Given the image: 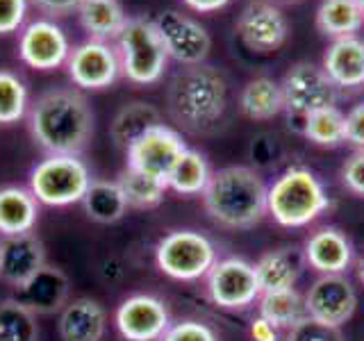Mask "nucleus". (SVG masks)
Segmentation results:
<instances>
[{
    "instance_id": "nucleus-1",
    "label": "nucleus",
    "mask_w": 364,
    "mask_h": 341,
    "mask_svg": "<svg viewBox=\"0 0 364 341\" xmlns=\"http://www.w3.org/2000/svg\"><path fill=\"white\" fill-rule=\"evenodd\" d=\"M30 132L48 155H80L94 134V112L80 91L57 87L34 100Z\"/></svg>"
},
{
    "instance_id": "nucleus-2",
    "label": "nucleus",
    "mask_w": 364,
    "mask_h": 341,
    "mask_svg": "<svg viewBox=\"0 0 364 341\" xmlns=\"http://www.w3.org/2000/svg\"><path fill=\"white\" fill-rule=\"evenodd\" d=\"M228 107V82L210 64L185 66L166 87V109L182 130L203 134L223 119Z\"/></svg>"
},
{
    "instance_id": "nucleus-3",
    "label": "nucleus",
    "mask_w": 364,
    "mask_h": 341,
    "mask_svg": "<svg viewBox=\"0 0 364 341\" xmlns=\"http://www.w3.org/2000/svg\"><path fill=\"white\" fill-rule=\"evenodd\" d=\"M269 187L250 166H223L212 170L210 185L203 191V205L210 219L228 230H246L267 214Z\"/></svg>"
},
{
    "instance_id": "nucleus-4",
    "label": "nucleus",
    "mask_w": 364,
    "mask_h": 341,
    "mask_svg": "<svg viewBox=\"0 0 364 341\" xmlns=\"http://www.w3.org/2000/svg\"><path fill=\"white\" fill-rule=\"evenodd\" d=\"M330 207L326 185L314 170L291 166L280 173L267 193V214L282 227H305Z\"/></svg>"
},
{
    "instance_id": "nucleus-5",
    "label": "nucleus",
    "mask_w": 364,
    "mask_h": 341,
    "mask_svg": "<svg viewBox=\"0 0 364 341\" xmlns=\"http://www.w3.org/2000/svg\"><path fill=\"white\" fill-rule=\"evenodd\" d=\"M121 73L134 85H155L164 77L168 55L151 18H128L117 37Z\"/></svg>"
},
{
    "instance_id": "nucleus-6",
    "label": "nucleus",
    "mask_w": 364,
    "mask_h": 341,
    "mask_svg": "<svg viewBox=\"0 0 364 341\" xmlns=\"http://www.w3.org/2000/svg\"><path fill=\"white\" fill-rule=\"evenodd\" d=\"M91 182L89 168L77 155H48L32 168L30 191L41 205L68 207L82 202Z\"/></svg>"
},
{
    "instance_id": "nucleus-7",
    "label": "nucleus",
    "mask_w": 364,
    "mask_h": 341,
    "mask_svg": "<svg viewBox=\"0 0 364 341\" xmlns=\"http://www.w3.org/2000/svg\"><path fill=\"white\" fill-rule=\"evenodd\" d=\"M155 261L164 276L193 282L208 276L210 269L216 264V246L203 232L173 230L157 242Z\"/></svg>"
},
{
    "instance_id": "nucleus-8",
    "label": "nucleus",
    "mask_w": 364,
    "mask_h": 341,
    "mask_svg": "<svg viewBox=\"0 0 364 341\" xmlns=\"http://www.w3.org/2000/svg\"><path fill=\"white\" fill-rule=\"evenodd\" d=\"M280 87L284 96V109L289 112V117L301 119V123L307 114L316 109L335 107L339 98V89L333 85V80L326 75L321 66L312 62L294 64L282 77Z\"/></svg>"
},
{
    "instance_id": "nucleus-9",
    "label": "nucleus",
    "mask_w": 364,
    "mask_h": 341,
    "mask_svg": "<svg viewBox=\"0 0 364 341\" xmlns=\"http://www.w3.org/2000/svg\"><path fill=\"white\" fill-rule=\"evenodd\" d=\"M205 280H208V293L212 303L223 310H246V307L255 305L262 296L255 264L242 257L216 259Z\"/></svg>"
},
{
    "instance_id": "nucleus-10",
    "label": "nucleus",
    "mask_w": 364,
    "mask_h": 341,
    "mask_svg": "<svg viewBox=\"0 0 364 341\" xmlns=\"http://www.w3.org/2000/svg\"><path fill=\"white\" fill-rule=\"evenodd\" d=\"M153 23L166 48L168 60H173L182 66L205 64L212 48V39L210 32L196 18L182 14L178 9H166L159 11L153 18Z\"/></svg>"
},
{
    "instance_id": "nucleus-11",
    "label": "nucleus",
    "mask_w": 364,
    "mask_h": 341,
    "mask_svg": "<svg viewBox=\"0 0 364 341\" xmlns=\"http://www.w3.org/2000/svg\"><path fill=\"white\" fill-rule=\"evenodd\" d=\"M187 151V144L182 141L180 132L168 125L159 123L146 130L139 139H134L125 155H128V166L134 170L151 175L155 180L166 182L168 173L173 170L176 162Z\"/></svg>"
},
{
    "instance_id": "nucleus-12",
    "label": "nucleus",
    "mask_w": 364,
    "mask_h": 341,
    "mask_svg": "<svg viewBox=\"0 0 364 341\" xmlns=\"http://www.w3.org/2000/svg\"><path fill=\"white\" fill-rule=\"evenodd\" d=\"M237 34L248 50L269 55L280 50L289 37V21L269 0H250L237 18Z\"/></svg>"
},
{
    "instance_id": "nucleus-13",
    "label": "nucleus",
    "mask_w": 364,
    "mask_h": 341,
    "mask_svg": "<svg viewBox=\"0 0 364 341\" xmlns=\"http://www.w3.org/2000/svg\"><path fill=\"white\" fill-rule=\"evenodd\" d=\"M358 310V291L344 273L318 276L305 293V314L326 325L341 328Z\"/></svg>"
},
{
    "instance_id": "nucleus-14",
    "label": "nucleus",
    "mask_w": 364,
    "mask_h": 341,
    "mask_svg": "<svg viewBox=\"0 0 364 341\" xmlns=\"http://www.w3.org/2000/svg\"><path fill=\"white\" fill-rule=\"evenodd\" d=\"M68 77L75 87L82 89H105L114 85L121 75L119 53L107 41L87 39L77 43L66 60Z\"/></svg>"
},
{
    "instance_id": "nucleus-15",
    "label": "nucleus",
    "mask_w": 364,
    "mask_h": 341,
    "mask_svg": "<svg viewBox=\"0 0 364 341\" xmlns=\"http://www.w3.org/2000/svg\"><path fill=\"white\" fill-rule=\"evenodd\" d=\"M114 323L128 341H159L171 325V314L157 296L134 293L117 307Z\"/></svg>"
},
{
    "instance_id": "nucleus-16",
    "label": "nucleus",
    "mask_w": 364,
    "mask_h": 341,
    "mask_svg": "<svg viewBox=\"0 0 364 341\" xmlns=\"http://www.w3.org/2000/svg\"><path fill=\"white\" fill-rule=\"evenodd\" d=\"M18 55L30 68L53 71V68L66 64L68 55H71V43H68L66 32L55 21L37 18L21 32Z\"/></svg>"
},
{
    "instance_id": "nucleus-17",
    "label": "nucleus",
    "mask_w": 364,
    "mask_h": 341,
    "mask_svg": "<svg viewBox=\"0 0 364 341\" xmlns=\"http://www.w3.org/2000/svg\"><path fill=\"white\" fill-rule=\"evenodd\" d=\"M46 266V250L37 234H11L0 242V278L14 289L23 287Z\"/></svg>"
},
{
    "instance_id": "nucleus-18",
    "label": "nucleus",
    "mask_w": 364,
    "mask_h": 341,
    "mask_svg": "<svg viewBox=\"0 0 364 341\" xmlns=\"http://www.w3.org/2000/svg\"><path fill=\"white\" fill-rule=\"evenodd\" d=\"M305 264L314 269L321 276H333V273H344L355 255H353V244L348 237L337 230V227H318L316 232L307 237L303 246Z\"/></svg>"
},
{
    "instance_id": "nucleus-19",
    "label": "nucleus",
    "mask_w": 364,
    "mask_h": 341,
    "mask_svg": "<svg viewBox=\"0 0 364 341\" xmlns=\"http://www.w3.org/2000/svg\"><path fill=\"white\" fill-rule=\"evenodd\" d=\"M71 291L66 273L46 264L37 276H32L23 287L16 289L14 298L23 303L34 314H53L64 310Z\"/></svg>"
},
{
    "instance_id": "nucleus-20",
    "label": "nucleus",
    "mask_w": 364,
    "mask_h": 341,
    "mask_svg": "<svg viewBox=\"0 0 364 341\" xmlns=\"http://www.w3.org/2000/svg\"><path fill=\"white\" fill-rule=\"evenodd\" d=\"M321 68L337 89L364 87V39L358 34L333 39L323 53Z\"/></svg>"
},
{
    "instance_id": "nucleus-21",
    "label": "nucleus",
    "mask_w": 364,
    "mask_h": 341,
    "mask_svg": "<svg viewBox=\"0 0 364 341\" xmlns=\"http://www.w3.org/2000/svg\"><path fill=\"white\" fill-rule=\"evenodd\" d=\"M107 332V312L94 298H75L60 314L62 341H102Z\"/></svg>"
},
{
    "instance_id": "nucleus-22",
    "label": "nucleus",
    "mask_w": 364,
    "mask_h": 341,
    "mask_svg": "<svg viewBox=\"0 0 364 341\" xmlns=\"http://www.w3.org/2000/svg\"><path fill=\"white\" fill-rule=\"evenodd\" d=\"M305 255L296 246H282L262 255L255 261V273L259 280L262 293L264 291H280L291 289L299 282L305 269Z\"/></svg>"
},
{
    "instance_id": "nucleus-23",
    "label": "nucleus",
    "mask_w": 364,
    "mask_h": 341,
    "mask_svg": "<svg viewBox=\"0 0 364 341\" xmlns=\"http://www.w3.org/2000/svg\"><path fill=\"white\" fill-rule=\"evenodd\" d=\"M39 219V200L30 189L3 187L0 189V234H26L32 232Z\"/></svg>"
},
{
    "instance_id": "nucleus-24",
    "label": "nucleus",
    "mask_w": 364,
    "mask_h": 341,
    "mask_svg": "<svg viewBox=\"0 0 364 341\" xmlns=\"http://www.w3.org/2000/svg\"><path fill=\"white\" fill-rule=\"evenodd\" d=\"M239 109L250 121H269L284 109L282 87L273 77L259 75L248 80L239 94Z\"/></svg>"
},
{
    "instance_id": "nucleus-25",
    "label": "nucleus",
    "mask_w": 364,
    "mask_h": 341,
    "mask_svg": "<svg viewBox=\"0 0 364 341\" xmlns=\"http://www.w3.org/2000/svg\"><path fill=\"white\" fill-rule=\"evenodd\" d=\"M77 16L91 39L98 41L117 39L128 23V14L119 0H82L77 7Z\"/></svg>"
},
{
    "instance_id": "nucleus-26",
    "label": "nucleus",
    "mask_w": 364,
    "mask_h": 341,
    "mask_svg": "<svg viewBox=\"0 0 364 341\" xmlns=\"http://www.w3.org/2000/svg\"><path fill=\"white\" fill-rule=\"evenodd\" d=\"M159 123H162V114H159L155 105L134 100L119 109V114L114 117L109 125V134L114 144L123 148V151H128V146L134 139H139L146 130H151L153 125H159Z\"/></svg>"
},
{
    "instance_id": "nucleus-27",
    "label": "nucleus",
    "mask_w": 364,
    "mask_h": 341,
    "mask_svg": "<svg viewBox=\"0 0 364 341\" xmlns=\"http://www.w3.org/2000/svg\"><path fill=\"white\" fill-rule=\"evenodd\" d=\"M364 26V11L358 0H321L316 7V28L330 39L358 34Z\"/></svg>"
},
{
    "instance_id": "nucleus-28",
    "label": "nucleus",
    "mask_w": 364,
    "mask_h": 341,
    "mask_svg": "<svg viewBox=\"0 0 364 341\" xmlns=\"http://www.w3.org/2000/svg\"><path fill=\"white\" fill-rule=\"evenodd\" d=\"M82 207L91 221L109 225L123 219L125 212H128V202H125L117 180H94L82 198Z\"/></svg>"
},
{
    "instance_id": "nucleus-29",
    "label": "nucleus",
    "mask_w": 364,
    "mask_h": 341,
    "mask_svg": "<svg viewBox=\"0 0 364 341\" xmlns=\"http://www.w3.org/2000/svg\"><path fill=\"white\" fill-rule=\"evenodd\" d=\"M212 178V168L208 157L203 153L187 148L182 157L176 162L173 170L166 178V187L173 189L180 196H203V191L208 189Z\"/></svg>"
},
{
    "instance_id": "nucleus-30",
    "label": "nucleus",
    "mask_w": 364,
    "mask_h": 341,
    "mask_svg": "<svg viewBox=\"0 0 364 341\" xmlns=\"http://www.w3.org/2000/svg\"><path fill=\"white\" fill-rule=\"evenodd\" d=\"M257 310L262 318H267L278 330H289L301 318L307 316L305 296H301V291L296 287L280 289V291H264L257 298Z\"/></svg>"
},
{
    "instance_id": "nucleus-31",
    "label": "nucleus",
    "mask_w": 364,
    "mask_h": 341,
    "mask_svg": "<svg viewBox=\"0 0 364 341\" xmlns=\"http://www.w3.org/2000/svg\"><path fill=\"white\" fill-rule=\"evenodd\" d=\"M119 187L125 196V202L128 207H136V210H153L159 202L164 200L166 193V182L155 180L151 175L141 173V170H134L130 166H125L119 173Z\"/></svg>"
},
{
    "instance_id": "nucleus-32",
    "label": "nucleus",
    "mask_w": 364,
    "mask_h": 341,
    "mask_svg": "<svg viewBox=\"0 0 364 341\" xmlns=\"http://www.w3.org/2000/svg\"><path fill=\"white\" fill-rule=\"evenodd\" d=\"M305 139H310L314 146L321 148H337L346 141V130H344V112L337 105L335 107H323L312 114H307L303 119L301 128Z\"/></svg>"
},
{
    "instance_id": "nucleus-33",
    "label": "nucleus",
    "mask_w": 364,
    "mask_h": 341,
    "mask_svg": "<svg viewBox=\"0 0 364 341\" xmlns=\"http://www.w3.org/2000/svg\"><path fill=\"white\" fill-rule=\"evenodd\" d=\"M37 314L16 298L0 301V341H37Z\"/></svg>"
},
{
    "instance_id": "nucleus-34",
    "label": "nucleus",
    "mask_w": 364,
    "mask_h": 341,
    "mask_svg": "<svg viewBox=\"0 0 364 341\" xmlns=\"http://www.w3.org/2000/svg\"><path fill=\"white\" fill-rule=\"evenodd\" d=\"M28 112V87L11 71H0V125L16 123Z\"/></svg>"
},
{
    "instance_id": "nucleus-35",
    "label": "nucleus",
    "mask_w": 364,
    "mask_h": 341,
    "mask_svg": "<svg viewBox=\"0 0 364 341\" xmlns=\"http://www.w3.org/2000/svg\"><path fill=\"white\" fill-rule=\"evenodd\" d=\"M284 341H344V335H341V328L326 325L321 321L305 316L287 330Z\"/></svg>"
},
{
    "instance_id": "nucleus-36",
    "label": "nucleus",
    "mask_w": 364,
    "mask_h": 341,
    "mask_svg": "<svg viewBox=\"0 0 364 341\" xmlns=\"http://www.w3.org/2000/svg\"><path fill=\"white\" fill-rule=\"evenodd\" d=\"M159 341H219V335L208 323L196 321V318H185V321L171 323Z\"/></svg>"
},
{
    "instance_id": "nucleus-37",
    "label": "nucleus",
    "mask_w": 364,
    "mask_h": 341,
    "mask_svg": "<svg viewBox=\"0 0 364 341\" xmlns=\"http://www.w3.org/2000/svg\"><path fill=\"white\" fill-rule=\"evenodd\" d=\"M341 182H344V187L350 193L364 198V151H355L344 162V166H341Z\"/></svg>"
},
{
    "instance_id": "nucleus-38",
    "label": "nucleus",
    "mask_w": 364,
    "mask_h": 341,
    "mask_svg": "<svg viewBox=\"0 0 364 341\" xmlns=\"http://www.w3.org/2000/svg\"><path fill=\"white\" fill-rule=\"evenodd\" d=\"M28 14V0H0V34L16 32Z\"/></svg>"
},
{
    "instance_id": "nucleus-39",
    "label": "nucleus",
    "mask_w": 364,
    "mask_h": 341,
    "mask_svg": "<svg viewBox=\"0 0 364 341\" xmlns=\"http://www.w3.org/2000/svg\"><path fill=\"white\" fill-rule=\"evenodd\" d=\"M344 130H346V141L355 146L358 151H364V102L353 105L344 114Z\"/></svg>"
},
{
    "instance_id": "nucleus-40",
    "label": "nucleus",
    "mask_w": 364,
    "mask_h": 341,
    "mask_svg": "<svg viewBox=\"0 0 364 341\" xmlns=\"http://www.w3.org/2000/svg\"><path fill=\"white\" fill-rule=\"evenodd\" d=\"M250 339L253 341H280V330L269 323L267 318H253V323H250Z\"/></svg>"
},
{
    "instance_id": "nucleus-41",
    "label": "nucleus",
    "mask_w": 364,
    "mask_h": 341,
    "mask_svg": "<svg viewBox=\"0 0 364 341\" xmlns=\"http://www.w3.org/2000/svg\"><path fill=\"white\" fill-rule=\"evenodd\" d=\"M32 3L37 5L41 11H46V14L64 16V14H68V11L77 9L82 0H32Z\"/></svg>"
},
{
    "instance_id": "nucleus-42",
    "label": "nucleus",
    "mask_w": 364,
    "mask_h": 341,
    "mask_svg": "<svg viewBox=\"0 0 364 341\" xmlns=\"http://www.w3.org/2000/svg\"><path fill=\"white\" fill-rule=\"evenodd\" d=\"M230 0H182V5L189 7L191 11H198V14H212V11L223 9Z\"/></svg>"
},
{
    "instance_id": "nucleus-43",
    "label": "nucleus",
    "mask_w": 364,
    "mask_h": 341,
    "mask_svg": "<svg viewBox=\"0 0 364 341\" xmlns=\"http://www.w3.org/2000/svg\"><path fill=\"white\" fill-rule=\"evenodd\" d=\"M355 276H358V282L364 287V250L358 255V259H355Z\"/></svg>"
},
{
    "instance_id": "nucleus-44",
    "label": "nucleus",
    "mask_w": 364,
    "mask_h": 341,
    "mask_svg": "<svg viewBox=\"0 0 364 341\" xmlns=\"http://www.w3.org/2000/svg\"><path fill=\"white\" fill-rule=\"evenodd\" d=\"M269 3H273V5H299V3H303V0H269Z\"/></svg>"
},
{
    "instance_id": "nucleus-45",
    "label": "nucleus",
    "mask_w": 364,
    "mask_h": 341,
    "mask_svg": "<svg viewBox=\"0 0 364 341\" xmlns=\"http://www.w3.org/2000/svg\"><path fill=\"white\" fill-rule=\"evenodd\" d=\"M358 5H360V9L364 11V0H358Z\"/></svg>"
}]
</instances>
